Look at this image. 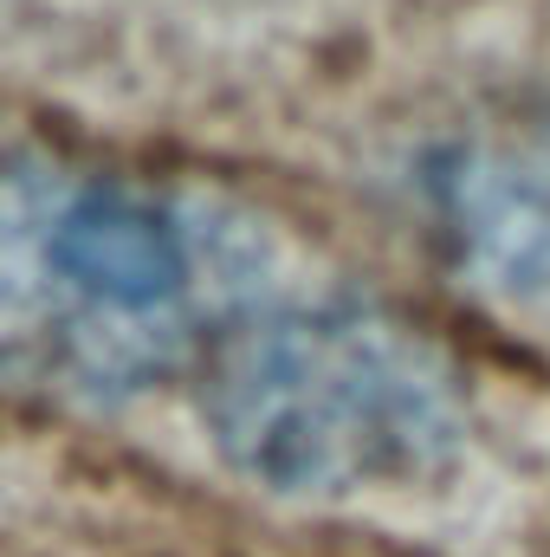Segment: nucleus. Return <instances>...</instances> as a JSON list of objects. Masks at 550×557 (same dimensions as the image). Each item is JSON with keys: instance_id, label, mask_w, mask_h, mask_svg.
I'll return each mask as SVG.
<instances>
[{"instance_id": "2", "label": "nucleus", "mask_w": 550, "mask_h": 557, "mask_svg": "<svg viewBox=\"0 0 550 557\" xmlns=\"http://www.w3.org/2000/svg\"><path fill=\"white\" fill-rule=\"evenodd\" d=\"M221 454L291 499H363L434 480L466 434L460 370L363 298L260 305L201 370Z\"/></svg>"}, {"instance_id": "1", "label": "nucleus", "mask_w": 550, "mask_h": 557, "mask_svg": "<svg viewBox=\"0 0 550 557\" xmlns=\"http://www.w3.org/2000/svg\"><path fill=\"white\" fill-rule=\"evenodd\" d=\"M266 240L234 208L0 149V383L59 403H130L201 376L273 305Z\"/></svg>"}]
</instances>
